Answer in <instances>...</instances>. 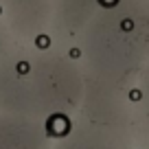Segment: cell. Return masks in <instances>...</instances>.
I'll use <instances>...</instances> for the list:
<instances>
[{
  "instance_id": "cell-1",
  "label": "cell",
  "mask_w": 149,
  "mask_h": 149,
  "mask_svg": "<svg viewBox=\"0 0 149 149\" xmlns=\"http://www.w3.org/2000/svg\"><path fill=\"white\" fill-rule=\"evenodd\" d=\"M53 149H134L132 136L125 132L88 125L72 134H66Z\"/></svg>"
},
{
  "instance_id": "cell-2",
  "label": "cell",
  "mask_w": 149,
  "mask_h": 149,
  "mask_svg": "<svg viewBox=\"0 0 149 149\" xmlns=\"http://www.w3.org/2000/svg\"><path fill=\"white\" fill-rule=\"evenodd\" d=\"M0 149H48V143L33 123L0 118Z\"/></svg>"
},
{
  "instance_id": "cell-3",
  "label": "cell",
  "mask_w": 149,
  "mask_h": 149,
  "mask_svg": "<svg viewBox=\"0 0 149 149\" xmlns=\"http://www.w3.org/2000/svg\"><path fill=\"white\" fill-rule=\"evenodd\" d=\"M132 145L134 149H149V70L145 74L143 88L138 92L134 112H132Z\"/></svg>"
}]
</instances>
